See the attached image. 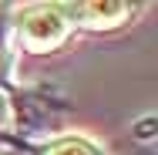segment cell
<instances>
[{
	"instance_id": "obj_1",
	"label": "cell",
	"mask_w": 158,
	"mask_h": 155,
	"mask_svg": "<svg viewBox=\"0 0 158 155\" xmlns=\"http://www.w3.org/2000/svg\"><path fill=\"white\" fill-rule=\"evenodd\" d=\"M71 27L74 24H71L64 3H31V7H20V14H17V37L34 54L61 47Z\"/></svg>"
},
{
	"instance_id": "obj_2",
	"label": "cell",
	"mask_w": 158,
	"mask_h": 155,
	"mask_svg": "<svg viewBox=\"0 0 158 155\" xmlns=\"http://www.w3.org/2000/svg\"><path fill=\"white\" fill-rule=\"evenodd\" d=\"M67 10H74V14H67L71 24L81 20L84 27H94V31L118 27V24H125L128 14H131V7L118 3V0H98V3H81V7H67Z\"/></svg>"
},
{
	"instance_id": "obj_3",
	"label": "cell",
	"mask_w": 158,
	"mask_h": 155,
	"mask_svg": "<svg viewBox=\"0 0 158 155\" xmlns=\"http://www.w3.org/2000/svg\"><path fill=\"white\" fill-rule=\"evenodd\" d=\"M47 155H108V152L98 145L94 138L71 131V135H61V138H54V142L47 145Z\"/></svg>"
},
{
	"instance_id": "obj_4",
	"label": "cell",
	"mask_w": 158,
	"mask_h": 155,
	"mask_svg": "<svg viewBox=\"0 0 158 155\" xmlns=\"http://www.w3.org/2000/svg\"><path fill=\"white\" fill-rule=\"evenodd\" d=\"M7 115H10V105H7V94L0 91V122H7Z\"/></svg>"
},
{
	"instance_id": "obj_5",
	"label": "cell",
	"mask_w": 158,
	"mask_h": 155,
	"mask_svg": "<svg viewBox=\"0 0 158 155\" xmlns=\"http://www.w3.org/2000/svg\"><path fill=\"white\" fill-rule=\"evenodd\" d=\"M7 34H3V27H0V61H3V47H7V41H3Z\"/></svg>"
}]
</instances>
